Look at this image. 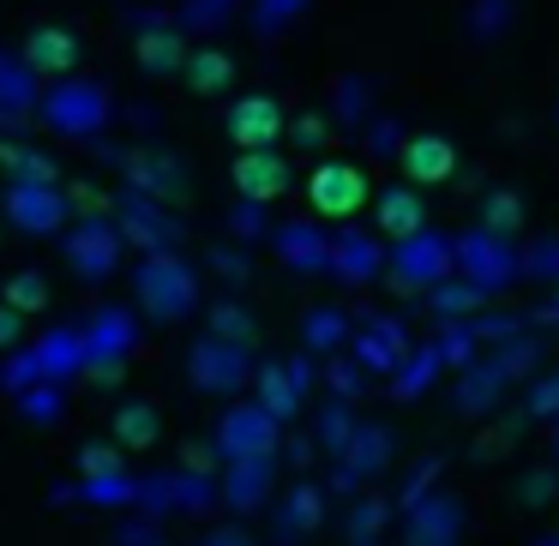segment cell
<instances>
[{
  "mask_svg": "<svg viewBox=\"0 0 559 546\" xmlns=\"http://www.w3.org/2000/svg\"><path fill=\"white\" fill-rule=\"evenodd\" d=\"M115 222H121V234H127L133 253H169V246L187 241L175 205H163V198H151V193H133V186L115 198Z\"/></svg>",
  "mask_w": 559,
  "mask_h": 546,
  "instance_id": "cell-15",
  "label": "cell"
},
{
  "mask_svg": "<svg viewBox=\"0 0 559 546\" xmlns=\"http://www.w3.org/2000/svg\"><path fill=\"white\" fill-rule=\"evenodd\" d=\"M391 517H397V498H385V493H355L349 498V546H379V534L391 529Z\"/></svg>",
  "mask_w": 559,
  "mask_h": 546,
  "instance_id": "cell-35",
  "label": "cell"
},
{
  "mask_svg": "<svg viewBox=\"0 0 559 546\" xmlns=\"http://www.w3.org/2000/svg\"><path fill=\"white\" fill-rule=\"evenodd\" d=\"M385 258H391V241L379 229H355V222H343V229L331 234V282H343V289L385 282Z\"/></svg>",
  "mask_w": 559,
  "mask_h": 546,
  "instance_id": "cell-16",
  "label": "cell"
},
{
  "mask_svg": "<svg viewBox=\"0 0 559 546\" xmlns=\"http://www.w3.org/2000/svg\"><path fill=\"white\" fill-rule=\"evenodd\" d=\"M109 438H121L127 450H157V438H163V414H157V402H145V397H133V402H121V409L109 414Z\"/></svg>",
  "mask_w": 559,
  "mask_h": 546,
  "instance_id": "cell-33",
  "label": "cell"
},
{
  "mask_svg": "<svg viewBox=\"0 0 559 546\" xmlns=\"http://www.w3.org/2000/svg\"><path fill=\"white\" fill-rule=\"evenodd\" d=\"M37 66L25 54H0V114L7 121H25V114L43 109V85H37Z\"/></svg>",
  "mask_w": 559,
  "mask_h": 546,
  "instance_id": "cell-31",
  "label": "cell"
},
{
  "mask_svg": "<svg viewBox=\"0 0 559 546\" xmlns=\"http://www.w3.org/2000/svg\"><path fill=\"white\" fill-rule=\"evenodd\" d=\"M542 361V349H535V337H511V342H493V349L481 354V361H469L463 373H451V402H457V414H487L499 397H506L511 385H518L530 366Z\"/></svg>",
  "mask_w": 559,
  "mask_h": 546,
  "instance_id": "cell-3",
  "label": "cell"
},
{
  "mask_svg": "<svg viewBox=\"0 0 559 546\" xmlns=\"http://www.w3.org/2000/svg\"><path fill=\"white\" fill-rule=\"evenodd\" d=\"M187 37L175 25H145L133 37V61H139V73H151V78H169V73H181L187 66Z\"/></svg>",
  "mask_w": 559,
  "mask_h": 546,
  "instance_id": "cell-30",
  "label": "cell"
},
{
  "mask_svg": "<svg viewBox=\"0 0 559 546\" xmlns=\"http://www.w3.org/2000/svg\"><path fill=\"white\" fill-rule=\"evenodd\" d=\"M289 138H295L301 150H325L331 121H325V114H295V121H289Z\"/></svg>",
  "mask_w": 559,
  "mask_h": 546,
  "instance_id": "cell-51",
  "label": "cell"
},
{
  "mask_svg": "<svg viewBox=\"0 0 559 546\" xmlns=\"http://www.w3.org/2000/svg\"><path fill=\"white\" fill-rule=\"evenodd\" d=\"M355 337V318L343 313V306H307L301 313V349L319 354V361H331V354H343Z\"/></svg>",
  "mask_w": 559,
  "mask_h": 546,
  "instance_id": "cell-32",
  "label": "cell"
},
{
  "mask_svg": "<svg viewBox=\"0 0 559 546\" xmlns=\"http://www.w3.org/2000/svg\"><path fill=\"white\" fill-rule=\"evenodd\" d=\"M115 546H169V541H163V517L121 510V522H115Z\"/></svg>",
  "mask_w": 559,
  "mask_h": 546,
  "instance_id": "cell-46",
  "label": "cell"
},
{
  "mask_svg": "<svg viewBox=\"0 0 559 546\" xmlns=\"http://www.w3.org/2000/svg\"><path fill=\"white\" fill-rule=\"evenodd\" d=\"M223 133H229L235 150H271L277 138H289V114H283L277 97H265V90H247V97L229 102V121H223Z\"/></svg>",
  "mask_w": 559,
  "mask_h": 546,
  "instance_id": "cell-19",
  "label": "cell"
},
{
  "mask_svg": "<svg viewBox=\"0 0 559 546\" xmlns=\"http://www.w3.org/2000/svg\"><path fill=\"white\" fill-rule=\"evenodd\" d=\"M133 306L145 313V325H187L205 306V270L181 246H169V253H139Z\"/></svg>",
  "mask_w": 559,
  "mask_h": 546,
  "instance_id": "cell-1",
  "label": "cell"
},
{
  "mask_svg": "<svg viewBox=\"0 0 559 546\" xmlns=\"http://www.w3.org/2000/svg\"><path fill=\"white\" fill-rule=\"evenodd\" d=\"M427 306H433L439 318H475V313L487 306V294L475 289L469 277H451V282H439V289L427 294Z\"/></svg>",
  "mask_w": 559,
  "mask_h": 546,
  "instance_id": "cell-41",
  "label": "cell"
},
{
  "mask_svg": "<svg viewBox=\"0 0 559 546\" xmlns=\"http://www.w3.org/2000/svg\"><path fill=\"white\" fill-rule=\"evenodd\" d=\"M43 126H49L55 138H67V145H91V138H103V126H109L115 114V97L109 85H97V78H55L49 90H43Z\"/></svg>",
  "mask_w": 559,
  "mask_h": 546,
  "instance_id": "cell-6",
  "label": "cell"
},
{
  "mask_svg": "<svg viewBox=\"0 0 559 546\" xmlns=\"http://www.w3.org/2000/svg\"><path fill=\"white\" fill-rule=\"evenodd\" d=\"M554 517H559V510H554ZM554 529H559V522H554Z\"/></svg>",
  "mask_w": 559,
  "mask_h": 546,
  "instance_id": "cell-59",
  "label": "cell"
},
{
  "mask_svg": "<svg viewBox=\"0 0 559 546\" xmlns=\"http://www.w3.org/2000/svg\"><path fill=\"white\" fill-rule=\"evenodd\" d=\"M307 0H259V31H277L283 19H295Z\"/></svg>",
  "mask_w": 559,
  "mask_h": 546,
  "instance_id": "cell-54",
  "label": "cell"
},
{
  "mask_svg": "<svg viewBox=\"0 0 559 546\" xmlns=\"http://www.w3.org/2000/svg\"><path fill=\"white\" fill-rule=\"evenodd\" d=\"M433 486H439V457H421V462L409 469V481L397 486V517H403L409 505H421V498L433 493Z\"/></svg>",
  "mask_w": 559,
  "mask_h": 546,
  "instance_id": "cell-47",
  "label": "cell"
},
{
  "mask_svg": "<svg viewBox=\"0 0 559 546\" xmlns=\"http://www.w3.org/2000/svg\"><path fill=\"white\" fill-rule=\"evenodd\" d=\"M373 229L385 234V241H409V234L427 229V198L421 186H385V193L373 198Z\"/></svg>",
  "mask_w": 559,
  "mask_h": 546,
  "instance_id": "cell-26",
  "label": "cell"
},
{
  "mask_svg": "<svg viewBox=\"0 0 559 546\" xmlns=\"http://www.w3.org/2000/svg\"><path fill=\"white\" fill-rule=\"evenodd\" d=\"M451 546H463V541H451Z\"/></svg>",
  "mask_w": 559,
  "mask_h": 546,
  "instance_id": "cell-60",
  "label": "cell"
},
{
  "mask_svg": "<svg viewBox=\"0 0 559 546\" xmlns=\"http://www.w3.org/2000/svg\"><path fill=\"white\" fill-rule=\"evenodd\" d=\"M463 529H469V505L445 486H433L421 505L403 510V546H451L463 541Z\"/></svg>",
  "mask_w": 559,
  "mask_h": 546,
  "instance_id": "cell-17",
  "label": "cell"
},
{
  "mask_svg": "<svg viewBox=\"0 0 559 546\" xmlns=\"http://www.w3.org/2000/svg\"><path fill=\"white\" fill-rule=\"evenodd\" d=\"M554 493H559L554 474H523V481H518V498H523V505H547Z\"/></svg>",
  "mask_w": 559,
  "mask_h": 546,
  "instance_id": "cell-55",
  "label": "cell"
},
{
  "mask_svg": "<svg viewBox=\"0 0 559 546\" xmlns=\"http://www.w3.org/2000/svg\"><path fill=\"white\" fill-rule=\"evenodd\" d=\"M55 505H85V510H109V517H121V510H139V498H145V474L121 469V474H73L67 486H55Z\"/></svg>",
  "mask_w": 559,
  "mask_h": 546,
  "instance_id": "cell-20",
  "label": "cell"
},
{
  "mask_svg": "<svg viewBox=\"0 0 559 546\" xmlns=\"http://www.w3.org/2000/svg\"><path fill=\"white\" fill-rule=\"evenodd\" d=\"M445 373H451V366H445V349H439V342H415L409 361L391 373V402H421Z\"/></svg>",
  "mask_w": 559,
  "mask_h": 546,
  "instance_id": "cell-29",
  "label": "cell"
},
{
  "mask_svg": "<svg viewBox=\"0 0 559 546\" xmlns=\"http://www.w3.org/2000/svg\"><path fill=\"white\" fill-rule=\"evenodd\" d=\"M439 349H445V366L451 373H463L469 361H481L487 354V337L475 330V318H439Z\"/></svg>",
  "mask_w": 559,
  "mask_h": 546,
  "instance_id": "cell-38",
  "label": "cell"
},
{
  "mask_svg": "<svg viewBox=\"0 0 559 546\" xmlns=\"http://www.w3.org/2000/svg\"><path fill=\"white\" fill-rule=\"evenodd\" d=\"M139 342H145V313L139 306H121V301L97 306L85 318V385H121Z\"/></svg>",
  "mask_w": 559,
  "mask_h": 546,
  "instance_id": "cell-5",
  "label": "cell"
},
{
  "mask_svg": "<svg viewBox=\"0 0 559 546\" xmlns=\"http://www.w3.org/2000/svg\"><path fill=\"white\" fill-rule=\"evenodd\" d=\"M523 409H530V421H554V414H559V366L535 378L530 397H523Z\"/></svg>",
  "mask_w": 559,
  "mask_h": 546,
  "instance_id": "cell-49",
  "label": "cell"
},
{
  "mask_svg": "<svg viewBox=\"0 0 559 546\" xmlns=\"http://www.w3.org/2000/svg\"><path fill=\"white\" fill-rule=\"evenodd\" d=\"M211 270H217L229 289H241L247 277H253V265H247V253H235V246H211V258H205Z\"/></svg>",
  "mask_w": 559,
  "mask_h": 546,
  "instance_id": "cell-50",
  "label": "cell"
},
{
  "mask_svg": "<svg viewBox=\"0 0 559 546\" xmlns=\"http://www.w3.org/2000/svg\"><path fill=\"white\" fill-rule=\"evenodd\" d=\"M547 426H554V450H559V414H554V421H547Z\"/></svg>",
  "mask_w": 559,
  "mask_h": 546,
  "instance_id": "cell-58",
  "label": "cell"
},
{
  "mask_svg": "<svg viewBox=\"0 0 559 546\" xmlns=\"http://www.w3.org/2000/svg\"><path fill=\"white\" fill-rule=\"evenodd\" d=\"M121 169H127V186L133 193H151V198H163V205H181L187 198V162L175 157V150H127L121 157Z\"/></svg>",
  "mask_w": 559,
  "mask_h": 546,
  "instance_id": "cell-23",
  "label": "cell"
},
{
  "mask_svg": "<svg viewBox=\"0 0 559 546\" xmlns=\"http://www.w3.org/2000/svg\"><path fill=\"white\" fill-rule=\"evenodd\" d=\"M187 385L199 390V397H241V390H253V342H229V337H199L193 349H187Z\"/></svg>",
  "mask_w": 559,
  "mask_h": 546,
  "instance_id": "cell-9",
  "label": "cell"
},
{
  "mask_svg": "<svg viewBox=\"0 0 559 546\" xmlns=\"http://www.w3.org/2000/svg\"><path fill=\"white\" fill-rule=\"evenodd\" d=\"M85 378V318H61V325L25 337L13 354H0V390L13 397L25 385H73Z\"/></svg>",
  "mask_w": 559,
  "mask_h": 546,
  "instance_id": "cell-2",
  "label": "cell"
},
{
  "mask_svg": "<svg viewBox=\"0 0 559 546\" xmlns=\"http://www.w3.org/2000/svg\"><path fill=\"white\" fill-rule=\"evenodd\" d=\"M0 301H13L25 318L49 313V282H43V270H13V277H0Z\"/></svg>",
  "mask_w": 559,
  "mask_h": 546,
  "instance_id": "cell-42",
  "label": "cell"
},
{
  "mask_svg": "<svg viewBox=\"0 0 559 546\" xmlns=\"http://www.w3.org/2000/svg\"><path fill=\"white\" fill-rule=\"evenodd\" d=\"M409 330H403V318L391 313H373V318H355V337H349V354L367 366V373H397L403 361H409Z\"/></svg>",
  "mask_w": 559,
  "mask_h": 546,
  "instance_id": "cell-22",
  "label": "cell"
},
{
  "mask_svg": "<svg viewBox=\"0 0 559 546\" xmlns=\"http://www.w3.org/2000/svg\"><path fill=\"white\" fill-rule=\"evenodd\" d=\"M355 426H361L355 402L349 397H325V402H319V414H313V445L325 450V457H337V450L355 438Z\"/></svg>",
  "mask_w": 559,
  "mask_h": 546,
  "instance_id": "cell-36",
  "label": "cell"
},
{
  "mask_svg": "<svg viewBox=\"0 0 559 546\" xmlns=\"http://www.w3.org/2000/svg\"><path fill=\"white\" fill-rule=\"evenodd\" d=\"M481 229L506 234V241H518V234H523V198L511 193V186H493V193L481 198Z\"/></svg>",
  "mask_w": 559,
  "mask_h": 546,
  "instance_id": "cell-43",
  "label": "cell"
},
{
  "mask_svg": "<svg viewBox=\"0 0 559 546\" xmlns=\"http://www.w3.org/2000/svg\"><path fill=\"white\" fill-rule=\"evenodd\" d=\"M61 258L79 282L103 289L109 277H121V258H127V234L115 217H79L73 229L61 234Z\"/></svg>",
  "mask_w": 559,
  "mask_h": 546,
  "instance_id": "cell-11",
  "label": "cell"
},
{
  "mask_svg": "<svg viewBox=\"0 0 559 546\" xmlns=\"http://www.w3.org/2000/svg\"><path fill=\"white\" fill-rule=\"evenodd\" d=\"M0 217H7V229L25 234V241H61L67 229H73V193H67L61 181L43 186V181H7L0 186Z\"/></svg>",
  "mask_w": 559,
  "mask_h": 546,
  "instance_id": "cell-7",
  "label": "cell"
},
{
  "mask_svg": "<svg viewBox=\"0 0 559 546\" xmlns=\"http://www.w3.org/2000/svg\"><path fill=\"white\" fill-rule=\"evenodd\" d=\"M181 78H187V90L193 97H223V90L235 85V54L229 49H193L187 54V66H181Z\"/></svg>",
  "mask_w": 559,
  "mask_h": 546,
  "instance_id": "cell-34",
  "label": "cell"
},
{
  "mask_svg": "<svg viewBox=\"0 0 559 546\" xmlns=\"http://www.w3.org/2000/svg\"><path fill=\"white\" fill-rule=\"evenodd\" d=\"M391 462H397V433H391L385 421H361L349 445L331 457V481L325 486H331V493H343V498H355V493H367Z\"/></svg>",
  "mask_w": 559,
  "mask_h": 546,
  "instance_id": "cell-13",
  "label": "cell"
},
{
  "mask_svg": "<svg viewBox=\"0 0 559 546\" xmlns=\"http://www.w3.org/2000/svg\"><path fill=\"white\" fill-rule=\"evenodd\" d=\"M319 378H325L331 397H349V402H355V397L367 390V378H373V373H367V366L355 361L349 349H343V354H331V361H325V373H319Z\"/></svg>",
  "mask_w": 559,
  "mask_h": 546,
  "instance_id": "cell-44",
  "label": "cell"
},
{
  "mask_svg": "<svg viewBox=\"0 0 559 546\" xmlns=\"http://www.w3.org/2000/svg\"><path fill=\"white\" fill-rule=\"evenodd\" d=\"M457 277H469L475 289L493 301V294H506L523 282V246L506 241V234H493V229H463L457 234Z\"/></svg>",
  "mask_w": 559,
  "mask_h": 546,
  "instance_id": "cell-12",
  "label": "cell"
},
{
  "mask_svg": "<svg viewBox=\"0 0 559 546\" xmlns=\"http://www.w3.org/2000/svg\"><path fill=\"white\" fill-rule=\"evenodd\" d=\"M229 181H235V198H253V205H277V198L295 186V169H289V157H283L277 145H271V150H235Z\"/></svg>",
  "mask_w": 559,
  "mask_h": 546,
  "instance_id": "cell-21",
  "label": "cell"
},
{
  "mask_svg": "<svg viewBox=\"0 0 559 546\" xmlns=\"http://www.w3.org/2000/svg\"><path fill=\"white\" fill-rule=\"evenodd\" d=\"M451 277H457V234L421 229V234H409V241H391V258H385V289L391 294L427 301V294Z\"/></svg>",
  "mask_w": 559,
  "mask_h": 546,
  "instance_id": "cell-4",
  "label": "cell"
},
{
  "mask_svg": "<svg viewBox=\"0 0 559 546\" xmlns=\"http://www.w3.org/2000/svg\"><path fill=\"white\" fill-rule=\"evenodd\" d=\"M535 325H559V282H547V301L535 313Z\"/></svg>",
  "mask_w": 559,
  "mask_h": 546,
  "instance_id": "cell-56",
  "label": "cell"
},
{
  "mask_svg": "<svg viewBox=\"0 0 559 546\" xmlns=\"http://www.w3.org/2000/svg\"><path fill=\"white\" fill-rule=\"evenodd\" d=\"M253 402H265L283 426L301 421V402H307V385L295 378L289 361H259L253 366Z\"/></svg>",
  "mask_w": 559,
  "mask_h": 546,
  "instance_id": "cell-27",
  "label": "cell"
},
{
  "mask_svg": "<svg viewBox=\"0 0 559 546\" xmlns=\"http://www.w3.org/2000/svg\"><path fill=\"white\" fill-rule=\"evenodd\" d=\"M121 469H133V450L121 438H85L73 450V474H121Z\"/></svg>",
  "mask_w": 559,
  "mask_h": 546,
  "instance_id": "cell-40",
  "label": "cell"
},
{
  "mask_svg": "<svg viewBox=\"0 0 559 546\" xmlns=\"http://www.w3.org/2000/svg\"><path fill=\"white\" fill-rule=\"evenodd\" d=\"M19 54H25V61L37 66L43 78H73V73H79V31H67V25H37Z\"/></svg>",
  "mask_w": 559,
  "mask_h": 546,
  "instance_id": "cell-28",
  "label": "cell"
},
{
  "mask_svg": "<svg viewBox=\"0 0 559 546\" xmlns=\"http://www.w3.org/2000/svg\"><path fill=\"white\" fill-rule=\"evenodd\" d=\"M223 510L229 517H259L277 505V457H235L223 462Z\"/></svg>",
  "mask_w": 559,
  "mask_h": 546,
  "instance_id": "cell-18",
  "label": "cell"
},
{
  "mask_svg": "<svg viewBox=\"0 0 559 546\" xmlns=\"http://www.w3.org/2000/svg\"><path fill=\"white\" fill-rule=\"evenodd\" d=\"M325 529V486L319 481H295L289 493L277 498V517H271V534H277V546H295L307 541V534Z\"/></svg>",
  "mask_w": 559,
  "mask_h": 546,
  "instance_id": "cell-25",
  "label": "cell"
},
{
  "mask_svg": "<svg viewBox=\"0 0 559 546\" xmlns=\"http://www.w3.org/2000/svg\"><path fill=\"white\" fill-rule=\"evenodd\" d=\"M13 414L25 426H61V414H67V385H25V390H13Z\"/></svg>",
  "mask_w": 559,
  "mask_h": 546,
  "instance_id": "cell-37",
  "label": "cell"
},
{
  "mask_svg": "<svg viewBox=\"0 0 559 546\" xmlns=\"http://www.w3.org/2000/svg\"><path fill=\"white\" fill-rule=\"evenodd\" d=\"M193 546H259V541H253V534L241 529V522H211V529L199 534Z\"/></svg>",
  "mask_w": 559,
  "mask_h": 546,
  "instance_id": "cell-53",
  "label": "cell"
},
{
  "mask_svg": "<svg viewBox=\"0 0 559 546\" xmlns=\"http://www.w3.org/2000/svg\"><path fill=\"white\" fill-rule=\"evenodd\" d=\"M283 433H289V426H283L265 402L229 397V409H223L217 426H211V445H217L223 462H235V457H283Z\"/></svg>",
  "mask_w": 559,
  "mask_h": 546,
  "instance_id": "cell-10",
  "label": "cell"
},
{
  "mask_svg": "<svg viewBox=\"0 0 559 546\" xmlns=\"http://www.w3.org/2000/svg\"><path fill=\"white\" fill-rule=\"evenodd\" d=\"M271 229H277V222H265V205H253V198H241V205L229 210V241H235V246L271 241Z\"/></svg>",
  "mask_w": 559,
  "mask_h": 546,
  "instance_id": "cell-45",
  "label": "cell"
},
{
  "mask_svg": "<svg viewBox=\"0 0 559 546\" xmlns=\"http://www.w3.org/2000/svg\"><path fill=\"white\" fill-rule=\"evenodd\" d=\"M523 277L559 282V234H542L535 246H523Z\"/></svg>",
  "mask_w": 559,
  "mask_h": 546,
  "instance_id": "cell-48",
  "label": "cell"
},
{
  "mask_svg": "<svg viewBox=\"0 0 559 546\" xmlns=\"http://www.w3.org/2000/svg\"><path fill=\"white\" fill-rule=\"evenodd\" d=\"M25 337H31V318L19 313L13 301H0V354H13V349H19V342H25Z\"/></svg>",
  "mask_w": 559,
  "mask_h": 546,
  "instance_id": "cell-52",
  "label": "cell"
},
{
  "mask_svg": "<svg viewBox=\"0 0 559 546\" xmlns=\"http://www.w3.org/2000/svg\"><path fill=\"white\" fill-rule=\"evenodd\" d=\"M307 210L313 217H325V222H355L367 205H373V174L361 169V162H349V157H319L313 169H307Z\"/></svg>",
  "mask_w": 559,
  "mask_h": 546,
  "instance_id": "cell-8",
  "label": "cell"
},
{
  "mask_svg": "<svg viewBox=\"0 0 559 546\" xmlns=\"http://www.w3.org/2000/svg\"><path fill=\"white\" fill-rule=\"evenodd\" d=\"M205 330L211 337H229V342H253L259 337V318H253V306H241V301H211L205 306Z\"/></svg>",
  "mask_w": 559,
  "mask_h": 546,
  "instance_id": "cell-39",
  "label": "cell"
},
{
  "mask_svg": "<svg viewBox=\"0 0 559 546\" xmlns=\"http://www.w3.org/2000/svg\"><path fill=\"white\" fill-rule=\"evenodd\" d=\"M535 546H559V529H554V534H547V541H535Z\"/></svg>",
  "mask_w": 559,
  "mask_h": 546,
  "instance_id": "cell-57",
  "label": "cell"
},
{
  "mask_svg": "<svg viewBox=\"0 0 559 546\" xmlns=\"http://www.w3.org/2000/svg\"><path fill=\"white\" fill-rule=\"evenodd\" d=\"M331 234L337 229H325V217H289L271 229V253H277V265L289 277H301V282L325 277L331 282Z\"/></svg>",
  "mask_w": 559,
  "mask_h": 546,
  "instance_id": "cell-14",
  "label": "cell"
},
{
  "mask_svg": "<svg viewBox=\"0 0 559 546\" xmlns=\"http://www.w3.org/2000/svg\"><path fill=\"white\" fill-rule=\"evenodd\" d=\"M397 162H403V181L427 193V186H445L451 174H457V145H451L445 133H409L397 150Z\"/></svg>",
  "mask_w": 559,
  "mask_h": 546,
  "instance_id": "cell-24",
  "label": "cell"
}]
</instances>
